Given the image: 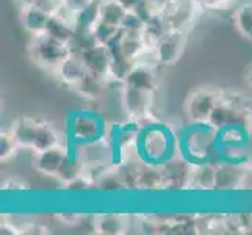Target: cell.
I'll use <instances>...</instances> for the list:
<instances>
[{
	"mask_svg": "<svg viewBox=\"0 0 252 235\" xmlns=\"http://www.w3.org/2000/svg\"><path fill=\"white\" fill-rule=\"evenodd\" d=\"M102 80H103L102 75L86 71L83 78L77 85H80V90H82V93L85 96H88V98H94V96H97V94L102 93V86H103Z\"/></svg>",
	"mask_w": 252,
	"mask_h": 235,
	"instance_id": "obj_10",
	"label": "cell"
},
{
	"mask_svg": "<svg viewBox=\"0 0 252 235\" xmlns=\"http://www.w3.org/2000/svg\"><path fill=\"white\" fill-rule=\"evenodd\" d=\"M66 162H67L66 155L62 151L52 147V149L39 152L38 167L41 171H44L46 174H50V176H54V174L55 176H60V172H62Z\"/></svg>",
	"mask_w": 252,
	"mask_h": 235,
	"instance_id": "obj_5",
	"label": "cell"
},
{
	"mask_svg": "<svg viewBox=\"0 0 252 235\" xmlns=\"http://www.w3.org/2000/svg\"><path fill=\"white\" fill-rule=\"evenodd\" d=\"M60 71H62V75L66 82L79 83L88 69H86L83 63V58H79L75 55H67V58L60 65Z\"/></svg>",
	"mask_w": 252,
	"mask_h": 235,
	"instance_id": "obj_6",
	"label": "cell"
},
{
	"mask_svg": "<svg viewBox=\"0 0 252 235\" xmlns=\"http://www.w3.org/2000/svg\"><path fill=\"white\" fill-rule=\"evenodd\" d=\"M237 22L240 30L252 38V6H245L237 14Z\"/></svg>",
	"mask_w": 252,
	"mask_h": 235,
	"instance_id": "obj_13",
	"label": "cell"
},
{
	"mask_svg": "<svg viewBox=\"0 0 252 235\" xmlns=\"http://www.w3.org/2000/svg\"><path fill=\"white\" fill-rule=\"evenodd\" d=\"M151 90H143V88H135L130 86L127 90V108L133 116H141L146 111L149 101L146 99V96L149 94Z\"/></svg>",
	"mask_w": 252,
	"mask_h": 235,
	"instance_id": "obj_8",
	"label": "cell"
},
{
	"mask_svg": "<svg viewBox=\"0 0 252 235\" xmlns=\"http://www.w3.org/2000/svg\"><path fill=\"white\" fill-rule=\"evenodd\" d=\"M55 144H57V136L54 132H52V129L46 127V126H41L38 138H36V141H34L33 147H36L39 152H42V151L55 147Z\"/></svg>",
	"mask_w": 252,
	"mask_h": 235,
	"instance_id": "obj_12",
	"label": "cell"
},
{
	"mask_svg": "<svg viewBox=\"0 0 252 235\" xmlns=\"http://www.w3.org/2000/svg\"><path fill=\"white\" fill-rule=\"evenodd\" d=\"M246 80L249 82V85L252 86V66L248 69V72H246Z\"/></svg>",
	"mask_w": 252,
	"mask_h": 235,
	"instance_id": "obj_14",
	"label": "cell"
},
{
	"mask_svg": "<svg viewBox=\"0 0 252 235\" xmlns=\"http://www.w3.org/2000/svg\"><path fill=\"white\" fill-rule=\"evenodd\" d=\"M216 105H218V99L212 91H199L193 94V98L188 103V115L194 119L210 118Z\"/></svg>",
	"mask_w": 252,
	"mask_h": 235,
	"instance_id": "obj_2",
	"label": "cell"
},
{
	"mask_svg": "<svg viewBox=\"0 0 252 235\" xmlns=\"http://www.w3.org/2000/svg\"><path fill=\"white\" fill-rule=\"evenodd\" d=\"M83 63L90 72L99 74L103 77L107 71H110L111 66V57L108 55V52L103 47H90L86 49V52L82 55Z\"/></svg>",
	"mask_w": 252,
	"mask_h": 235,
	"instance_id": "obj_3",
	"label": "cell"
},
{
	"mask_svg": "<svg viewBox=\"0 0 252 235\" xmlns=\"http://www.w3.org/2000/svg\"><path fill=\"white\" fill-rule=\"evenodd\" d=\"M49 19L50 17L47 13H44L33 5V8L27 13V16H25V25L33 32H42V30H46Z\"/></svg>",
	"mask_w": 252,
	"mask_h": 235,
	"instance_id": "obj_11",
	"label": "cell"
},
{
	"mask_svg": "<svg viewBox=\"0 0 252 235\" xmlns=\"http://www.w3.org/2000/svg\"><path fill=\"white\" fill-rule=\"evenodd\" d=\"M182 46H184V38H182L180 33H168L160 39V42L157 44V50H158V57L161 62L169 63L174 62L182 52Z\"/></svg>",
	"mask_w": 252,
	"mask_h": 235,
	"instance_id": "obj_4",
	"label": "cell"
},
{
	"mask_svg": "<svg viewBox=\"0 0 252 235\" xmlns=\"http://www.w3.org/2000/svg\"><path fill=\"white\" fill-rule=\"evenodd\" d=\"M67 55L66 42L58 41L49 34L39 38L33 46V57L46 66H60L67 58Z\"/></svg>",
	"mask_w": 252,
	"mask_h": 235,
	"instance_id": "obj_1",
	"label": "cell"
},
{
	"mask_svg": "<svg viewBox=\"0 0 252 235\" xmlns=\"http://www.w3.org/2000/svg\"><path fill=\"white\" fill-rule=\"evenodd\" d=\"M41 124L34 123L32 119H21L19 123L16 124L14 129V138L19 144H25V146H34V141H36L38 134H39Z\"/></svg>",
	"mask_w": 252,
	"mask_h": 235,
	"instance_id": "obj_7",
	"label": "cell"
},
{
	"mask_svg": "<svg viewBox=\"0 0 252 235\" xmlns=\"http://www.w3.org/2000/svg\"><path fill=\"white\" fill-rule=\"evenodd\" d=\"M127 16V10L123 6V3H119L118 0L115 2H105L102 3V10H100V21L111 24V25H118L121 27Z\"/></svg>",
	"mask_w": 252,
	"mask_h": 235,
	"instance_id": "obj_9",
	"label": "cell"
}]
</instances>
